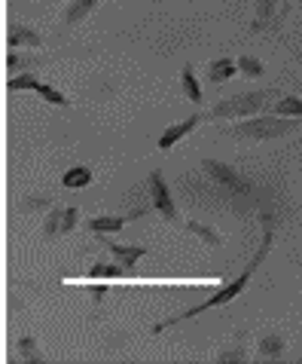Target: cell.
Instances as JSON below:
<instances>
[{
    "label": "cell",
    "instance_id": "cell-6",
    "mask_svg": "<svg viewBox=\"0 0 302 364\" xmlns=\"http://www.w3.org/2000/svg\"><path fill=\"white\" fill-rule=\"evenodd\" d=\"M101 245H104L110 255H113L119 264L128 267V269H135L138 260L144 257V255H150V248H147V245H116V242H110V239H107V232H101Z\"/></svg>",
    "mask_w": 302,
    "mask_h": 364
},
{
    "label": "cell",
    "instance_id": "cell-19",
    "mask_svg": "<svg viewBox=\"0 0 302 364\" xmlns=\"http://www.w3.org/2000/svg\"><path fill=\"white\" fill-rule=\"evenodd\" d=\"M217 361L220 364H233V361H247V349H245V343H241V337L238 340H233L226 349H220L217 352Z\"/></svg>",
    "mask_w": 302,
    "mask_h": 364
},
{
    "label": "cell",
    "instance_id": "cell-28",
    "mask_svg": "<svg viewBox=\"0 0 302 364\" xmlns=\"http://www.w3.org/2000/svg\"><path fill=\"white\" fill-rule=\"evenodd\" d=\"M293 55H296V62L302 65V49H293Z\"/></svg>",
    "mask_w": 302,
    "mask_h": 364
},
{
    "label": "cell",
    "instance_id": "cell-14",
    "mask_svg": "<svg viewBox=\"0 0 302 364\" xmlns=\"http://www.w3.org/2000/svg\"><path fill=\"white\" fill-rule=\"evenodd\" d=\"M89 184H92V168L89 166H74L62 175V187H67V190H83Z\"/></svg>",
    "mask_w": 302,
    "mask_h": 364
},
{
    "label": "cell",
    "instance_id": "cell-3",
    "mask_svg": "<svg viewBox=\"0 0 302 364\" xmlns=\"http://www.w3.org/2000/svg\"><path fill=\"white\" fill-rule=\"evenodd\" d=\"M299 123H293L290 117H247L245 123H238V126H229L226 129V135H233V138H254V141H272V138H281V135H287V132H293Z\"/></svg>",
    "mask_w": 302,
    "mask_h": 364
},
{
    "label": "cell",
    "instance_id": "cell-15",
    "mask_svg": "<svg viewBox=\"0 0 302 364\" xmlns=\"http://www.w3.org/2000/svg\"><path fill=\"white\" fill-rule=\"evenodd\" d=\"M180 89H184V95L193 101V105H201V86H198V80H196V70L193 65H184V70H180Z\"/></svg>",
    "mask_w": 302,
    "mask_h": 364
},
{
    "label": "cell",
    "instance_id": "cell-12",
    "mask_svg": "<svg viewBox=\"0 0 302 364\" xmlns=\"http://www.w3.org/2000/svg\"><path fill=\"white\" fill-rule=\"evenodd\" d=\"M123 276H132V269L123 267L116 260V264H92L86 269V279H107V282H116V279H123Z\"/></svg>",
    "mask_w": 302,
    "mask_h": 364
},
{
    "label": "cell",
    "instance_id": "cell-27",
    "mask_svg": "<svg viewBox=\"0 0 302 364\" xmlns=\"http://www.w3.org/2000/svg\"><path fill=\"white\" fill-rule=\"evenodd\" d=\"M77 220H79V208H77V205L65 208V218H62V232H70V230H77Z\"/></svg>",
    "mask_w": 302,
    "mask_h": 364
},
{
    "label": "cell",
    "instance_id": "cell-2",
    "mask_svg": "<svg viewBox=\"0 0 302 364\" xmlns=\"http://www.w3.org/2000/svg\"><path fill=\"white\" fill-rule=\"evenodd\" d=\"M269 98H278V89H254V92L245 95H233L223 98L220 105H214L208 110V119H229V117H257L259 110H266Z\"/></svg>",
    "mask_w": 302,
    "mask_h": 364
},
{
    "label": "cell",
    "instance_id": "cell-22",
    "mask_svg": "<svg viewBox=\"0 0 302 364\" xmlns=\"http://www.w3.org/2000/svg\"><path fill=\"white\" fill-rule=\"evenodd\" d=\"M18 355H22L28 364H43V352H37V343L34 337H18Z\"/></svg>",
    "mask_w": 302,
    "mask_h": 364
},
{
    "label": "cell",
    "instance_id": "cell-10",
    "mask_svg": "<svg viewBox=\"0 0 302 364\" xmlns=\"http://www.w3.org/2000/svg\"><path fill=\"white\" fill-rule=\"evenodd\" d=\"M101 4V0H70V6L65 9V16H62V25L65 28H74L79 25L86 16H92V9Z\"/></svg>",
    "mask_w": 302,
    "mask_h": 364
},
{
    "label": "cell",
    "instance_id": "cell-7",
    "mask_svg": "<svg viewBox=\"0 0 302 364\" xmlns=\"http://www.w3.org/2000/svg\"><path fill=\"white\" fill-rule=\"evenodd\" d=\"M198 123H205V114H193L189 119H184V123H174V126H168L165 132L159 135L156 147H159V150H171V147H174L180 138H186L189 132H193V129H196Z\"/></svg>",
    "mask_w": 302,
    "mask_h": 364
},
{
    "label": "cell",
    "instance_id": "cell-20",
    "mask_svg": "<svg viewBox=\"0 0 302 364\" xmlns=\"http://www.w3.org/2000/svg\"><path fill=\"white\" fill-rule=\"evenodd\" d=\"M278 355H284V340L278 333H266L259 340V358H278Z\"/></svg>",
    "mask_w": 302,
    "mask_h": 364
},
{
    "label": "cell",
    "instance_id": "cell-29",
    "mask_svg": "<svg viewBox=\"0 0 302 364\" xmlns=\"http://www.w3.org/2000/svg\"><path fill=\"white\" fill-rule=\"evenodd\" d=\"M299 6H302V0H299Z\"/></svg>",
    "mask_w": 302,
    "mask_h": 364
},
{
    "label": "cell",
    "instance_id": "cell-8",
    "mask_svg": "<svg viewBox=\"0 0 302 364\" xmlns=\"http://www.w3.org/2000/svg\"><path fill=\"white\" fill-rule=\"evenodd\" d=\"M6 46L9 49H22V46H28V49H40L43 46V34L40 31H34L31 25H13L9 28V34H6Z\"/></svg>",
    "mask_w": 302,
    "mask_h": 364
},
{
    "label": "cell",
    "instance_id": "cell-13",
    "mask_svg": "<svg viewBox=\"0 0 302 364\" xmlns=\"http://www.w3.org/2000/svg\"><path fill=\"white\" fill-rule=\"evenodd\" d=\"M235 70H238V65L233 62V58H217V62H211V68H208V80L214 86H220V83H226V80H233L235 77Z\"/></svg>",
    "mask_w": 302,
    "mask_h": 364
},
{
    "label": "cell",
    "instance_id": "cell-17",
    "mask_svg": "<svg viewBox=\"0 0 302 364\" xmlns=\"http://www.w3.org/2000/svg\"><path fill=\"white\" fill-rule=\"evenodd\" d=\"M186 230L189 232H196V236L205 242V245H214V248H220L223 245V236H220V232L214 230V227H208V224H201V220H189L186 224Z\"/></svg>",
    "mask_w": 302,
    "mask_h": 364
},
{
    "label": "cell",
    "instance_id": "cell-16",
    "mask_svg": "<svg viewBox=\"0 0 302 364\" xmlns=\"http://www.w3.org/2000/svg\"><path fill=\"white\" fill-rule=\"evenodd\" d=\"M125 227V218H113V215H101V218H92L86 220V230L101 236V232H119Z\"/></svg>",
    "mask_w": 302,
    "mask_h": 364
},
{
    "label": "cell",
    "instance_id": "cell-11",
    "mask_svg": "<svg viewBox=\"0 0 302 364\" xmlns=\"http://www.w3.org/2000/svg\"><path fill=\"white\" fill-rule=\"evenodd\" d=\"M43 55H25V53H9L6 55V70L9 74H28V70L43 68Z\"/></svg>",
    "mask_w": 302,
    "mask_h": 364
},
{
    "label": "cell",
    "instance_id": "cell-25",
    "mask_svg": "<svg viewBox=\"0 0 302 364\" xmlns=\"http://www.w3.org/2000/svg\"><path fill=\"white\" fill-rule=\"evenodd\" d=\"M62 218H65V208H52L46 215V220H43V236L46 239H52V236L62 232Z\"/></svg>",
    "mask_w": 302,
    "mask_h": 364
},
{
    "label": "cell",
    "instance_id": "cell-24",
    "mask_svg": "<svg viewBox=\"0 0 302 364\" xmlns=\"http://www.w3.org/2000/svg\"><path fill=\"white\" fill-rule=\"evenodd\" d=\"M46 208H52V196L49 193H34L25 202H18V211H46Z\"/></svg>",
    "mask_w": 302,
    "mask_h": 364
},
{
    "label": "cell",
    "instance_id": "cell-4",
    "mask_svg": "<svg viewBox=\"0 0 302 364\" xmlns=\"http://www.w3.org/2000/svg\"><path fill=\"white\" fill-rule=\"evenodd\" d=\"M201 168H205V175H208V178L220 181V184H223V187L235 190V193H250V181L241 178L233 166L220 163V159H201Z\"/></svg>",
    "mask_w": 302,
    "mask_h": 364
},
{
    "label": "cell",
    "instance_id": "cell-1",
    "mask_svg": "<svg viewBox=\"0 0 302 364\" xmlns=\"http://www.w3.org/2000/svg\"><path fill=\"white\" fill-rule=\"evenodd\" d=\"M269 251H272V220L266 218V230H263V245L257 248V255L250 257V264L238 272V279H233L226 288H220L217 294H211L208 300H201L198 306H189V309H184V312H177L174 318H165V321H156L153 325V333H162V331H168V328H174V325H180V321H189V318H196V316H201V312H208V309H214V306H226V303H233L241 291L247 288V282L254 279V272L259 269V264L269 257Z\"/></svg>",
    "mask_w": 302,
    "mask_h": 364
},
{
    "label": "cell",
    "instance_id": "cell-21",
    "mask_svg": "<svg viewBox=\"0 0 302 364\" xmlns=\"http://www.w3.org/2000/svg\"><path fill=\"white\" fill-rule=\"evenodd\" d=\"M275 114H278V117H290V119H302V101H299L296 95H284V98H278Z\"/></svg>",
    "mask_w": 302,
    "mask_h": 364
},
{
    "label": "cell",
    "instance_id": "cell-18",
    "mask_svg": "<svg viewBox=\"0 0 302 364\" xmlns=\"http://www.w3.org/2000/svg\"><path fill=\"white\" fill-rule=\"evenodd\" d=\"M6 89L9 92H37L40 80H37V74H18V77L6 80Z\"/></svg>",
    "mask_w": 302,
    "mask_h": 364
},
{
    "label": "cell",
    "instance_id": "cell-26",
    "mask_svg": "<svg viewBox=\"0 0 302 364\" xmlns=\"http://www.w3.org/2000/svg\"><path fill=\"white\" fill-rule=\"evenodd\" d=\"M238 70H241L245 77H263V74H266L263 62H259V58H254V55H241V58H238Z\"/></svg>",
    "mask_w": 302,
    "mask_h": 364
},
{
    "label": "cell",
    "instance_id": "cell-5",
    "mask_svg": "<svg viewBox=\"0 0 302 364\" xmlns=\"http://www.w3.org/2000/svg\"><path fill=\"white\" fill-rule=\"evenodd\" d=\"M150 196H153V208L159 211V215H165V220L177 224V205H174V199H171V190H168L159 168L150 171Z\"/></svg>",
    "mask_w": 302,
    "mask_h": 364
},
{
    "label": "cell",
    "instance_id": "cell-23",
    "mask_svg": "<svg viewBox=\"0 0 302 364\" xmlns=\"http://www.w3.org/2000/svg\"><path fill=\"white\" fill-rule=\"evenodd\" d=\"M37 95L43 98V101H49V105H55V107H70V98H67V95H62L55 86H49V83H40Z\"/></svg>",
    "mask_w": 302,
    "mask_h": 364
},
{
    "label": "cell",
    "instance_id": "cell-9",
    "mask_svg": "<svg viewBox=\"0 0 302 364\" xmlns=\"http://www.w3.org/2000/svg\"><path fill=\"white\" fill-rule=\"evenodd\" d=\"M281 16H278V0H257V22L250 25V31L259 34V31H272L278 28Z\"/></svg>",
    "mask_w": 302,
    "mask_h": 364
}]
</instances>
